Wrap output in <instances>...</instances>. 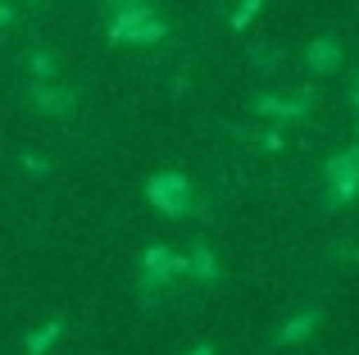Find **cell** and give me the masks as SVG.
Masks as SVG:
<instances>
[{
  "label": "cell",
  "instance_id": "obj_1",
  "mask_svg": "<svg viewBox=\"0 0 359 355\" xmlns=\"http://www.w3.org/2000/svg\"><path fill=\"white\" fill-rule=\"evenodd\" d=\"M177 278H191V255H177L173 246H146L141 255V301H159L164 287Z\"/></svg>",
  "mask_w": 359,
  "mask_h": 355
},
{
  "label": "cell",
  "instance_id": "obj_2",
  "mask_svg": "<svg viewBox=\"0 0 359 355\" xmlns=\"http://www.w3.org/2000/svg\"><path fill=\"white\" fill-rule=\"evenodd\" d=\"M191 196H196L191 178L177 173V169H164V173H155V178L146 182L150 210H159L164 219H182V214H191Z\"/></svg>",
  "mask_w": 359,
  "mask_h": 355
},
{
  "label": "cell",
  "instance_id": "obj_3",
  "mask_svg": "<svg viewBox=\"0 0 359 355\" xmlns=\"http://www.w3.org/2000/svg\"><path fill=\"white\" fill-rule=\"evenodd\" d=\"M327 210H341V205H351L359 196V146L351 151H337L332 160H327Z\"/></svg>",
  "mask_w": 359,
  "mask_h": 355
},
{
  "label": "cell",
  "instance_id": "obj_4",
  "mask_svg": "<svg viewBox=\"0 0 359 355\" xmlns=\"http://www.w3.org/2000/svg\"><path fill=\"white\" fill-rule=\"evenodd\" d=\"M27 100H32V109H41V114H50V119H64V114L78 109V91L73 87H50V82H41V78L27 87Z\"/></svg>",
  "mask_w": 359,
  "mask_h": 355
},
{
  "label": "cell",
  "instance_id": "obj_5",
  "mask_svg": "<svg viewBox=\"0 0 359 355\" xmlns=\"http://www.w3.org/2000/svg\"><path fill=\"white\" fill-rule=\"evenodd\" d=\"M250 105H255V114L278 119V123H291V119H305V114H309V96L287 100V96H269V91H259V96H255Z\"/></svg>",
  "mask_w": 359,
  "mask_h": 355
},
{
  "label": "cell",
  "instance_id": "obj_6",
  "mask_svg": "<svg viewBox=\"0 0 359 355\" xmlns=\"http://www.w3.org/2000/svg\"><path fill=\"white\" fill-rule=\"evenodd\" d=\"M318 323H323V310L318 305H309V310H296L287 323L278 328V347H300V342H309L318 333Z\"/></svg>",
  "mask_w": 359,
  "mask_h": 355
},
{
  "label": "cell",
  "instance_id": "obj_7",
  "mask_svg": "<svg viewBox=\"0 0 359 355\" xmlns=\"http://www.w3.org/2000/svg\"><path fill=\"white\" fill-rule=\"evenodd\" d=\"M64 328H69V323H64V314H55V319L27 328V333H23V355H50L55 342L64 337Z\"/></svg>",
  "mask_w": 359,
  "mask_h": 355
},
{
  "label": "cell",
  "instance_id": "obj_8",
  "mask_svg": "<svg viewBox=\"0 0 359 355\" xmlns=\"http://www.w3.org/2000/svg\"><path fill=\"white\" fill-rule=\"evenodd\" d=\"M305 64H309V73H337L341 69V46L332 36H314L305 46Z\"/></svg>",
  "mask_w": 359,
  "mask_h": 355
},
{
  "label": "cell",
  "instance_id": "obj_9",
  "mask_svg": "<svg viewBox=\"0 0 359 355\" xmlns=\"http://www.w3.org/2000/svg\"><path fill=\"white\" fill-rule=\"evenodd\" d=\"M191 278L205 283V287H214L223 278V264H219V255H214L210 241H191Z\"/></svg>",
  "mask_w": 359,
  "mask_h": 355
},
{
  "label": "cell",
  "instance_id": "obj_10",
  "mask_svg": "<svg viewBox=\"0 0 359 355\" xmlns=\"http://www.w3.org/2000/svg\"><path fill=\"white\" fill-rule=\"evenodd\" d=\"M27 69H32V78H41V82L55 78V60L46 51H27Z\"/></svg>",
  "mask_w": 359,
  "mask_h": 355
},
{
  "label": "cell",
  "instance_id": "obj_11",
  "mask_svg": "<svg viewBox=\"0 0 359 355\" xmlns=\"http://www.w3.org/2000/svg\"><path fill=\"white\" fill-rule=\"evenodd\" d=\"M259 9H264V0H241V9L232 14V27H245L255 14H259Z\"/></svg>",
  "mask_w": 359,
  "mask_h": 355
},
{
  "label": "cell",
  "instance_id": "obj_12",
  "mask_svg": "<svg viewBox=\"0 0 359 355\" xmlns=\"http://www.w3.org/2000/svg\"><path fill=\"white\" fill-rule=\"evenodd\" d=\"M264 151H282V128H273V133H264Z\"/></svg>",
  "mask_w": 359,
  "mask_h": 355
},
{
  "label": "cell",
  "instance_id": "obj_13",
  "mask_svg": "<svg viewBox=\"0 0 359 355\" xmlns=\"http://www.w3.org/2000/svg\"><path fill=\"white\" fill-rule=\"evenodd\" d=\"M23 169H27V173H46L50 164H46V160H36V155H23Z\"/></svg>",
  "mask_w": 359,
  "mask_h": 355
},
{
  "label": "cell",
  "instance_id": "obj_14",
  "mask_svg": "<svg viewBox=\"0 0 359 355\" xmlns=\"http://www.w3.org/2000/svg\"><path fill=\"white\" fill-rule=\"evenodd\" d=\"M9 23H14V9H9V5H5V0H0V32H5V27H9Z\"/></svg>",
  "mask_w": 359,
  "mask_h": 355
},
{
  "label": "cell",
  "instance_id": "obj_15",
  "mask_svg": "<svg viewBox=\"0 0 359 355\" xmlns=\"http://www.w3.org/2000/svg\"><path fill=\"white\" fill-rule=\"evenodd\" d=\"M187 355H219V351H214V342H201V347H191Z\"/></svg>",
  "mask_w": 359,
  "mask_h": 355
},
{
  "label": "cell",
  "instance_id": "obj_16",
  "mask_svg": "<svg viewBox=\"0 0 359 355\" xmlns=\"http://www.w3.org/2000/svg\"><path fill=\"white\" fill-rule=\"evenodd\" d=\"M105 5H109V9H114V14H118V9H128V5H137V0H105Z\"/></svg>",
  "mask_w": 359,
  "mask_h": 355
},
{
  "label": "cell",
  "instance_id": "obj_17",
  "mask_svg": "<svg viewBox=\"0 0 359 355\" xmlns=\"http://www.w3.org/2000/svg\"><path fill=\"white\" fill-rule=\"evenodd\" d=\"M351 105L359 109V73H355V82H351Z\"/></svg>",
  "mask_w": 359,
  "mask_h": 355
}]
</instances>
